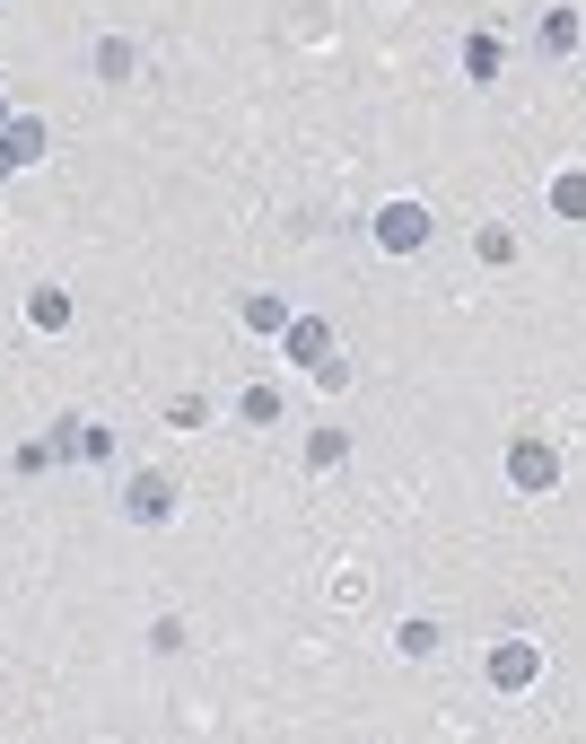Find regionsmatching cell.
<instances>
[{"instance_id": "1", "label": "cell", "mask_w": 586, "mask_h": 744, "mask_svg": "<svg viewBox=\"0 0 586 744\" xmlns=\"http://www.w3.org/2000/svg\"><path fill=\"white\" fill-rule=\"evenodd\" d=\"M376 237H385L394 254L429 246V211H420V202H385V211H376Z\"/></svg>"}, {"instance_id": "2", "label": "cell", "mask_w": 586, "mask_h": 744, "mask_svg": "<svg viewBox=\"0 0 586 744\" xmlns=\"http://www.w3.org/2000/svg\"><path fill=\"white\" fill-rule=\"evenodd\" d=\"M122 508H131V517H140V525H158V517H167V508H175V491H167V482H158V474H140V482H131V491H122Z\"/></svg>"}, {"instance_id": "3", "label": "cell", "mask_w": 586, "mask_h": 744, "mask_svg": "<svg viewBox=\"0 0 586 744\" xmlns=\"http://www.w3.org/2000/svg\"><path fill=\"white\" fill-rule=\"evenodd\" d=\"M131 71H140V53H131V44H122V35H106V44H97V79H131Z\"/></svg>"}, {"instance_id": "4", "label": "cell", "mask_w": 586, "mask_h": 744, "mask_svg": "<svg viewBox=\"0 0 586 744\" xmlns=\"http://www.w3.org/2000/svg\"><path fill=\"white\" fill-rule=\"evenodd\" d=\"M552 474H561V456H552V447H516V482H525V491H543Z\"/></svg>"}, {"instance_id": "5", "label": "cell", "mask_w": 586, "mask_h": 744, "mask_svg": "<svg viewBox=\"0 0 586 744\" xmlns=\"http://www.w3.org/2000/svg\"><path fill=\"white\" fill-rule=\"evenodd\" d=\"M465 71L481 79V88L499 79V35H472V44H465Z\"/></svg>"}, {"instance_id": "6", "label": "cell", "mask_w": 586, "mask_h": 744, "mask_svg": "<svg viewBox=\"0 0 586 744\" xmlns=\"http://www.w3.org/2000/svg\"><path fill=\"white\" fill-rule=\"evenodd\" d=\"M569 44H578V9H552L543 18V53H569Z\"/></svg>"}, {"instance_id": "7", "label": "cell", "mask_w": 586, "mask_h": 744, "mask_svg": "<svg viewBox=\"0 0 586 744\" xmlns=\"http://www.w3.org/2000/svg\"><path fill=\"white\" fill-rule=\"evenodd\" d=\"M0 158H9V167H26V158H44V131H35V124H9V149H0Z\"/></svg>"}, {"instance_id": "8", "label": "cell", "mask_w": 586, "mask_h": 744, "mask_svg": "<svg viewBox=\"0 0 586 744\" xmlns=\"http://www.w3.org/2000/svg\"><path fill=\"white\" fill-rule=\"evenodd\" d=\"M289 351H298V360H316V369H324V351H333V333H324V325H298V333H289Z\"/></svg>"}, {"instance_id": "9", "label": "cell", "mask_w": 586, "mask_h": 744, "mask_svg": "<svg viewBox=\"0 0 586 744\" xmlns=\"http://www.w3.org/2000/svg\"><path fill=\"white\" fill-rule=\"evenodd\" d=\"M552 211H569V220H586V176H561V184H552Z\"/></svg>"}, {"instance_id": "10", "label": "cell", "mask_w": 586, "mask_h": 744, "mask_svg": "<svg viewBox=\"0 0 586 744\" xmlns=\"http://www.w3.org/2000/svg\"><path fill=\"white\" fill-rule=\"evenodd\" d=\"M35 325H44V333L71 325V298H62V289H35Z\"/></svg>"}, {"instance_id": "11", "label": "cell", "mask_w": 586, "mask_h": 744, "mask_svg": "<svg viewBox=\"0 0 586 744\" xmlns=\"http://www.w3.org/2000/svg\"><path fill=\"white\" fill-rule=\"evenodd\" d=\"M394 648H403V657H429V648H438V621H403V639H394Z\"/></svg>"}, {"instance_id": "12", "label": "cell", "mask_w": 586, "mask_h": 744, "mask_svg": "<svg viewBox=\"0 0 586 744\" xmlns=\"http://www.w3.org/2000/svg\"><path fill=\"white\" fill-rule=\"evenodd\" d=\"M490 674H499V683H525V674H534V648H499V666H490Z\"/></svg>"}]
</instances>
